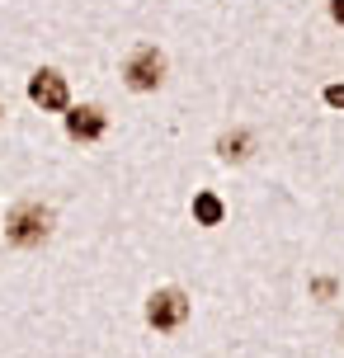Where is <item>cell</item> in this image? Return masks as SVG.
Returning <instances> with one entry per match:
<instances>
[{"mask_svg": "<svg viewBox=\"0 0 344 358\" xmlns=\"http://www.w3.org/2000/svg\"><path fill=\"white\" fill-rule=\"evenodd\" d=\"M48 236H52V213L43 203H19L15 213L5 217V241L15 250H38Z\"/></svg>", "mask_w": 344, "mask_h": 358, "instance_id": "obj_1", "label": "cell"}, {"mask_svg": "<svg viewBox=\"0 0 344 358\" xmlns=\"http://www.w3.org/2000/svg\"><path fill=\"white\" fill-rule=\"evenodd\" d=\"M146 321L156 325V330H180L189 321V297H184L180 287H161V292H151V302H146Z\"/></svg>", "mask_w": 344, "mask_h": 358, "instance_id": "obj_2", "label": "cell"}, {"mask_svg": "<svg viewBox=\"0 0 344 358\" xmlns=\"http://www.w3.org/2000/svg\"><path fill=\"white\" fill-rule=\"evenodd\" d=\"M123 76H127V85H132V90H156L165 80V57L156 52V48H137V52L127 57Z\"/></svg>", "mask_w": 344, "mask_h": 358, "instance_id": "obj_3", "label": "cell"}, {"mask_svg": "<svg viewBox=\"0 0 344 358\" xmlns=\"http://www.w3.org/2000/svg\"><path fill=\"white\" fill-rule=\"evenodd\" d=\"M29 99L38 108H48V113H62V108L71 104V90H66V76L62 71H38L29 80Z\"/></svg>", "mask_w": 344, "mask_h": 358, "instance_id": "obj_4", "label": "cell"}, {"mask_svg": "<svg viewBox=\"0 0 344 358\" xmlns=\"http://www.w3.org/2000/svg\"><path fill=\"white\" fill-rule=\"evenodd\" d=\"M66 132H71L76 142H94V137H104V108L94 104H80L66 113Z\"/></svg>", "mask_w": 344, "mask_h": 358, "instance_id": "obj_5", "label": "cell"}, {"mask_svg": "<svg viewBox=\"0 0 344 358\" xmlns=\"http://www.w3.org/2000/svg\"><path fill=\"white\" fill-rule=\"evenodd\" d=\"M194 217H199L203 227H217V222H222V203L213 194H199V198H194Z\"/></svg>", "mask_w": 344, "mask_h": 358, "instance_id": "obj_6", "label": "cell"}, {"mask_svg": "<svg viewBox=\"0 0 344 358\" xmlns=\"http://www.w3.org/2000/svg\"><path fill=\"white\" fill-rule=\"evenodd\" d=\"M222 156H227V161H241V156H245V137H241V132H236V137H222Z\"/></svg>", "mask_w": 344, "mask_h": 358, "instance_id": "obj_7", "label": "cell"}, {"mask_svg": "<svg viewBox=\"0 0 344 358\" xmlns=\"http://www.w3.org/2000/svg\"><path fill=\"white\" fill-rule=\"evenodd\" d=\"M326 104H335V108H344V85H330V90H326Z\"/></svg>", "mask_w": 344, "mask_h": 358, "instance_id": "obj_8", "label": "cell"}, {"mask_svg": "<svg viewBox=\"0 0 344 358\" xmlns=\"http://www.w3.org/2000/svg\"><path fill=\"white\" fill-rule=\"evenodd\" d=\"M330 15H335V19L344 24V0H330Z\"/></svg>", "mask_w": 344, "mask_h": 358, "instance_id": "obj_9", "label": "cell"}, {"mask_svg": "<svg viewBox=\"0 0 344 358\" xmlns=\"http://www.w3.org/2000/svg\"><path fill=\"white\" fill-rule=\"evenodd\" d=\"M0 118H5V108H0Z\"/></svg>", "mask_w": 344, "mask_h": 358, "instance_id": "obj_10", "label": "cell"}]
</instances>
